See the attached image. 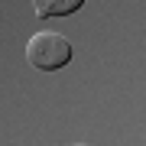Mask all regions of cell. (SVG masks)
Segmentation results:
<instances>
[{"instance_id":"2","label":"cell","mask_w":146,"mask_h":146,"mask_svg":"<svg viewBox=\"0 0 146 146\" xmlns=\"http://www.w3.org/2000/svg\"><path fill=\"white\" fill-rule=\"evenodd\" d=\"M84 7V0H33V10L39 20H55V16H72Z\"/></svg>"},{"instance_id":"3","label":"cell","mask_w":146,"mask_h":146,"mask_svg":"<svg viewBox=\"0 0 146 146\" xmlns=\"http://www.w3.org/2000/svg\"><path fill=\"white\" fill-rule=\"evenodd\" d=\"M75 146H84V143H75Z\"/></svg>"},{"instance_id":"1","label":"cell","mask_w":146,"mask_h":146,"mask_svg":"<svg viewBox=\"0 0 146 146\" xmlns=\"http://www.w3.org/2000/svg\"><path fill=\"white\" fill-rule=\"evenodd\" d=\"M26 58L33 68L39 72H58L72 62V42H68L62 33H52V29H42L29 39L26 46Z\"/></svg>"}]
</instances>
